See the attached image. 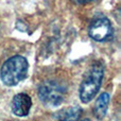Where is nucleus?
<instances>
[{
    "instance_id": "obj_1",
    "label": "nucleus",
    "mask_w": 121,
    "mask_h": 121,
    "mask_svg": "<svg viewBox=\"0 0 121 121\" xmlns=\"http://www.w3.org/2000/svg\"><path fill=\"white\" fill-rule=\"evenodd\" d=\"M29 64L23 56L15 55L2 65L0 77L6 86H15L25 80L28 75Z\"/></svg>"
},
{
    "instance_id": "obj_2",
    "label": "nucleus",
    "mask_w": 121,
    "mask_h": 121,
    "mask_svg": "<svg viewBox=\"0 0 121 121\" xmlns=\"http://www.w3.org/2000/svg\"><path fill=\"white\" fill-rule=\"evenodd\" d=\"M104 75V66L101 62H96L92 64L90 70L86 74L80 86L79 95L83 103H88L96 97L102 84Z\"/></svg>"
},
{
    "instance_id": "obj_3",
    "label": "nucleus",
    "mask_w": 121,
    "mask_h": 121,
    "mask_svg": "<svg viewBox=\"0 0 121 121\" xmlns=\"http://www.w3.org/2000/svg\"><path fill=\"white\" fill-rule=\"evenodd\" d=\"M66 88L56 81H46L39 86L38 97L47 106H59L64 101Z\"/></svg>"
},
{
    "instance_id": "obj_4",
    "label": "nucleus",
    "mask_w": 121,
    "mask_h": 121,
    "mask_svg": "<svg viewBox=\"0 0 121 121\" xmlns=\"http://www.w3.org/2000/svg\"><path fill=\"white\" fill-rule=\"evenodd\" d=\"M88 34L96 42H103L111 37L113 34V28H112L111 21L105 17L97 18L90 23L88 28Z\"/></svg>"
},
{
    "instance_id": "obj_5",
    "label": "nucleus",
    "mask_w": 121,
    "mask_h": 121,
    "mask_svg": "<svg viewBox=\"0 0 121 121\" xmlns=\"http://www.w3.org/2000/svg\"><path fill=\"white\" fill-rule=\"evenodd\" d=\"M32 100L27 94H18L12 101V111L18 117H25L30 113Z\"/></svg>"
},
{
    "instance_id": "obj_6",
    "label": "nucleus",
    "mask_w": 121,
    "mask_h": 121,
    "mask_svg": "<svg viewBox=\"0 0 121 121\" xmlns=\"http://www.w3.org/2000/svg\"><path fill=\"white\" fill-rule=\"evenodd\" d=\"M109 95L107 92H103L99 96V98L97 99L96 103H95V109L94 113L96 115V117L98 119H103L106 115L107 108H108V103H109Z\"/></svg>"
},
{
    "instance_id": "obj_7",
    "label": "nucleus",
    "mask_w": 121,
    "mask_h": 121,
    "mask_svg": "<svg viewBox=\"0 0 121 121\" xmlns=\"http://www.w3.org/2000/svg\"><path fill=\"white\" fill-rule=\"evenodd\" d=\"M82 115V109L78 106L68 107V108L59 111L57 113L54 114L53 118L59 120H66V121H74L80 119Z\"/></svg>"
},
{
    "instance_id": "obj_8",
    "label": "nucleus",
    "mask_w": 121,
    "mask_h": 121,
    "mask_svg": "<svg viewBox=\"0 0 121 121\" xmlns=\"http://www.w3.org/2000/svg\"><path fill=\"white\" fill-rule=\"evenodd\" d=\"M72 1L77 4H85V3H89V2L94 1V0H72Z\"/></svg>"
}]
</instances>
